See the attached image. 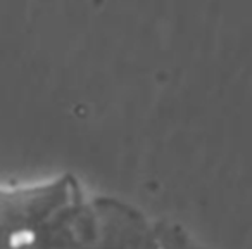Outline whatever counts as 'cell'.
<instances>
[{
  "instance_id": "cell-2",
  "label": "cell",
  "mask_w": 252,
  "mask_h": 249,
  "mask_svg": "<svg viewBox=\"0 0 252 249\" xmlns=\"http://www.w3.org/2000/svg\"><path fill=\"white\" fill-rule=\"evenodd\" d=\"M156 241H158V249H200L185 237L178 227L173 225H159L158 228L154 227Z\"/></svg>"
},
{
  "instance_id": "cell-1",
  "label": "cell",
  "mask_w": 252,
  "mask_h": 249,
  "mask_svg": "<svg viewBox=\"0 0 252 249\" xmlns=\"http://www.w3.org/2000/svg\"><path fill=\"white\" fill-rule=\"evenodd\" d=\"M98 232L97 206H85L74 180L0 189V249H90Z\"/></svg>"
}]
</instances>
